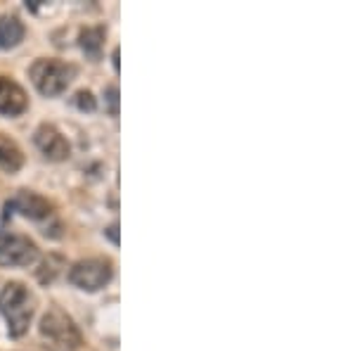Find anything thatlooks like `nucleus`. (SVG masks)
Returning a JSON list of instances; mask_svg holds the SVG:
<instances>
[{
  "label": "nucleus",
  "mask_w": 355,
  "mask_h": 351,
  "mask_svg": "<svg viewBox=\"0 0 355 351\" xmlns=\"http://www.w3.org/2000/svg\"><path fill=\"white\" fill-rule=\"evenodd\" d=\"M34 295L21 283H8L0 290V313L8 323L10 337H21L34 318Z\"/></svg>",
  "instance_id": "nucleus-1"
},
{
  "label": "nucleus",
  "mask_w": 355,
  "mask_h": 351,
  "mask_svg": "<svg viewBox=\"0 0 355 351\" xmlns=\"http://www.w3.org/2000/svg\"><path fill=\"white\" fill-rule=\"evenodd\" d=\"M29 76L34 86L39 88V93H43L45 98H55V95H62L69 88V83L74 81L76 67L59 60H50V57H41L31 65Z\"/></svg>",
  "instance_id": "nucleus-2"
},
{
  "label": "nucleus",
  "mask_w": 355,
  "mask_h": 351,
  "mask_svg": "<svg viewBox=\"0 0 355 351\" xmlns=\"http://www.w3.org/2000/svg\"><path fill=\"white\" fill-rule=\"evenodd\" d=\"M41 334L52 351H78L83 339L76 328V323L62 311V308H50L41 321Z\"/></svg>",
  "instance_id": "nucleus-3"
},
{
  "label": "nucleus",
  "mask_w": 355,
  "mask_h": 351,
  "mask_svg": "<svg viewBox=\"0 0 355 351\" xmlns=\"http://www.w3.org/2000/svg\"><path fill=\"white\" fill-rule=\"evenodd\" d=\"M111 275H114V266H111L109 259L93 257L72 266V270H69V283L78 287V290L98 292L109 283Z\"/></svg>",
  "instance_id": "nucleus-4"
},
{
  "label": "nucleus",
  "mask_w": 355,
  "mask_h": 351,
  "mask_svg": "<svg viewBox=\"0 0 355 351\" xmlns=\"http://www.w3.org/2000/svg\"><path fill=\"white\" fill-rule=\"evenodd\" d=\"M39 259V247L26 235L10 231H0V266H29Z\"/></svg>",
  "instance_id": "nucleus-5"
},
{
  "label": "nucleus",
  "mask_w": 355,
  "mask_h": 351,
  "mask_svg": "<svg viewBox=\"0 0 355 351\" xmlns=\"http://www.w3.org/2000/svg\"><path fill=\"white\" fill-rule=\"evenodd\" d=\"M5 211H8V216L10 214H21L31 221H43L52 214V204L45 198H41L39 193L19 190V193L5 204Z\"/></svg>",
  "instance_id": "nucleus-6"
},
{
  "label": "nucleus",
  "mask_w": 355,
  "mask_h": 351,
  "mask_svg": "<svg viewBox=\"0 0 355 351\" xmlns=\"http://www.w3.org/2000/svg\"><path fill=\"white\" fill-rule=\"evenodd\" d=\"M34 142L43 152V157L50 159V162H64V159L72 154V147H69L67 138L50 124L39 126V131H36V136H34Z\"/></svg>",
  "instance_id": "nucleus-7"
},
{
  "label": "nucleus",
  "mask_w": 355,
  "mask_h": 351,
  "mask_svg": "<svg viewBox=\"0 0 355 351\" xmlns=\"http://www.w3.org/2000/svg\"><path fill=\"white\" fill-rule=\"evenodd\" d=\"M29 105L24 88L10 78L0 76V114L5 116H19Z\"/></svg>",
  "instance_id": "nucleus-8"
},
{
  "label": "nucleus",
  "mask_w": 355,
  "mask_h": 351,
  "mask_svg": "<svg viewBox=\"0 0 355 351\" xmlns=\"http://www.w3.org/2000/svg\"><path fill=\"white\" fill-rule=\"evenodd\" d=\"M21 164H24V152L19 150V145L12 138L0 133V169L8 173H17Z\"/></svg>",
  "instance_id": "nucleus-9"
},
{
  "label": "nucleus",
  "mask_w": 355,
  "mask_h": 351,
  "mask_svg": "<svg viewBox=\"0 0 355 351\" xmlns=\"http://www.w3.org/2000/svg\"><path fill=\"white\" fill-rule=\"evenodd\" d=\"M21 41H24V24L17 17L0 19V47L10 50V47L19 45Z\"/></svg>",
  "instance_id": "nucleus-10"
},
{
  "label": "nucleus",
  "mask_w": 355,
  "mask_h": 351,
  "mask_svg": "<svg viewBox=\"0 0 355 351\" xmlns=\"http://www.w3.org/2000/svg\"><path fill=\"white\" fill-rule=\"evenodd\" d=\"M102 41H105V29L102 26H90L80 34V47H83V52L90 60H100Z\"/></svg>",
  "instance_id": "nucleus-11"
},
{
  "label": "nucleus",
  "mask_w": 355,
  "mask_h": 351,
  "mask_svg": "<svg viewBox=\"0 0 355 351\" xmlns=\"http://www.w3.org/2000/svg\"><path fill=\"white\" fill-rule=\"evenodd\" d=\"M62 268H64V259L59 257V254H47V259L41 264V268H39V280L43 285L52 283V280L62 273Z\"/></svg>",
  "instance_id": "nucleus-12"
},
{
  "label": "nucleus",
  "mask_w": 355,
  "mask_h": 351,
  "mask_svg": "<svg viewBox=\"0 0 355 351\" xmlns=\"http://www.w3.org/2000/svg\"><path fill=\"white\" fill-rule=\"evenodd\" d=\"M76 105H78V109H88V111H93L95 109V98L88 93V90H80V93H76Z\"/></svg>",
  "instance_id": "nucleus-13"
},
{
  "label": "nucleus",
  "mask_w": 355,
  "mask_h": 351,
  "mask_svg": "<svg viewBox=\"0 0 355 351\" xmlns=\"http://www.w3.org/2000/svg\"><path fill=\"white\" fill-rule=\"evenodd\" d=\"M105 98H107V105H109L111 116H116L118 114V88L109 86V88L105 90Z\"/></svg>",
  "instance_id": "nucleus-14"
},
{
  "label": "nucleus",
  "mask_w": 355,
  "mask_h": 351,
  "mask_svg": "<svg viewBox=\"0 0 355 351\" xmlns=\"http://www.w3.org/2000/svg\"><path fill=\"white\" fill-rule=\"evenodd\" d=\"M118 226H116V223H114V226H109V228H107V237H109V240L111 242H114V244H118Z\"/></svg>",
  "instance_id": "nucleus-15"
},
{
  "label": "nucleus",
  "mask_w": 355,
  "mask_h": 351,
  "mask_svg": "<svg viewBox=\"0 0 355 351\" xmlns=\"http://www.w3.org/2000/svg\"><path fill=\"white\" fill-rule=\"evenodd\" d=\"M114 69L118 72V50H114Z\"/></svg>",
  "instance_id": "nucleus-16"
}]
</instances>
